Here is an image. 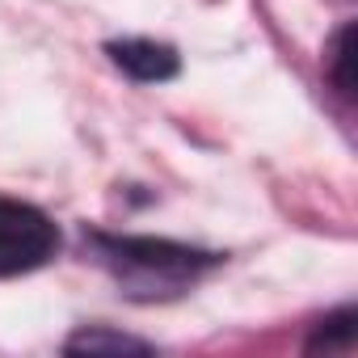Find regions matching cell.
Instances as JSON below:
<instances>
[{"mask_svg": "<svg viewBox=\"0 0 358 358\" xmlns=\"http://www.w3.org/2000/svg\"><path fill=\"white\" fill-rule=\"evenodd\" d=\"M97 262L118 274V282H127L131 291H148V295H173L186 282H194L199 274L215 270L224 262V253L211 249H194L182 241H164V236H110V232H93L89 236Z\"/></svg>", "mask_w": 358, "mask_h": 358, "instance_id": "6da1fadb", "label": "cell"}, {"mask_svg": "<svg viewBox=\"0 0 358 358\" xmlns=\"http://www.w3.org/2000/svg\"><path fill=\"white\" fill-rule=\"evenodd\" d=\"M59 249V228L51 224L47 211L30 203L0 199V278L30 274L47 266Z\"/></svg>", "mask_w": 358, "mask_h": 358, "instance_id": "7a4b0ae2", "label": "cell"}, {"mask_svg": "<svg viewBox=\"0 0 358 358\" xmlns=\"http://www.w3.org/2000/svg\"><path fill=\"white\" fill-rule=\"evenodd\" d=\"M106 55L114 59L118 72H127L139 85H164L182 72V55L156 38H118V43H106Z\"/></svg>", "mask_w": 358, "mask_h": 358, "instance_id": "3957f363", "label": "cell"}, {"mask_svg": "<svg viewBox=\"0 0 358 358\" xmlns=\"http://www.w3.org/2000/svg\"><path fill=\"white\" fill-rule=\"evenodd\" d=\"M68 354H148L152 345L143 337H131V333H114L106 324H89L80 333H72L64 341Z\"/></svg>", "mask_w": 358, "mask_h": 358, "instance_id": "277c9868", "label": "cell"}, {"mask_svg": "<svg viewBox=\"0 0 358 358\" xmlns=\"http://www.w3.org/2000/svg\"><path fill=\"white\" fill-rule=\"evenodd\" d=\"M354 43H358V26L345 22V26L333 34L329 55H324V64H329V80H333V89H337L345 101H354Z\"/></svg>", "mask_w": 358, "mask_h": 358, "instance_id": "5b68a950", "label": "cell"}, {"mask_svg": "<svg viewBox=\"0 0 358 358\" xmlns=\"http://www.w3.org/2000/svg\"><path fill=\"white\" fill-rule=\"evenodd\" d=\"M350 341H354V308H341L329 320H320V329L308 337V350H333V345L345 350Z\"/></svg>", "mask_w": 358, "mask_h": 358, "instance_id": "8992f818", "label": "cell"}]
</instances>
